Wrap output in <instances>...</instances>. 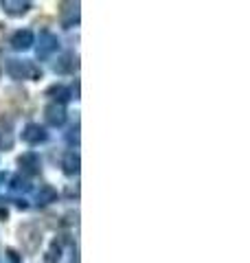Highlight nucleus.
Instances as JSON below:
<instances>
[{
    "mask_svg": "<svg viewBox=\"0 0 250 263\" xmlns=\"http://www.w3.org/2000/svg\"><path fill=\"white\" fill-rule=\"evenodd\" d=\"M0 145L5 147V149H9L13 145V138H11V119H0Z\"/></svg>",
    "mask_w": 250,
    "mask_h": 263,
    "instance_id": "6",
    "label": "nucleus"
},
{
    "mask_svg": "<svg viewBox=\"0 0 250 263\" xmlns=\"http://www.w3.org/2000/svg\"><path fill=\"white\" fill-rule=\"evenodd\" d=\"M20 241L29 252H35L42 243V230L38 224H24L20 228Z\"/></svg>",
    "mask_w": 250,
    "mask_h": 263,
    "instance_id": "1",
    "label": "nucleus"
},
{
    "mask_svg": "<svg viewBox=\"0 0 250 263\" xmlns=\"http://www.w3.org/2000/svg\"><path fill=\"white\" fill-rule=\"evenodd\" d=\"M40 44L42 46H38V57H48L57 48V37L44 31V33H42V42Z\"/></svg>",
    "mask_w": 250,
    "mask_h": 263,
    "instance_id": "5",
    "label": "nucleus"
},
{
    "mask_svg": "<svg viewBox=\"0 0 250 263\" xmlns=\"http://www.w3.org/2000/svg\"><path fill=\"white\" fill-rule=\"evenodd\" d=\"M44 114H46V123H48V125H53V127L62 125V123H64V119H66V114H64V108H62V105H57V103H51V105H46Z\"/></svg>",
    "mask_w": 250,
    "mask_h": 263,
    "instance_id": "4",
    "label": "nucleus"
},
{
    "mask_svg": "<svg viewBox=\"0 0 250 263\" xmlns=\"http://www.w3.org/2000/svg\"><path fill=\"white\" fill-rule=\"evenodd\" d=\"M55 259H60V246H57V241L53 243L51 252H48V257H46V263H55Z\"/></svg>",
    "mask_w": 250,
    "mask_h": 263,
    "instance_id": "13",
    "label": "nucleus"
},
{
    "mask_svg": "<svg viewBox=\"0 0 250 263\" xmlns=\"http://www.w3.org/2000/svg\"><path fill=\"white\" fill-rule=\"evenodd\" d=\"M29 3H20V0H5L3 3V9L7 13H11V15H22V13H27L29 11Z\"/></svg>",
    "mask_w": 250,
    "mask_h": 263,
    "instance_id": "7",
    "label": "nucleus"
},
{
    "mask_svg": "<svg viewBox=\"0 0 250 263\" xmlns=\"http://www.w3.org/2000/svg\"><path fill=\"white\" fill-rule=\"evenodd\" d=\"M48 95H55V99H60V101H66V99H68V90H66L64 86H53L51 90H48Z\"/></svg>",
    "mask_w": 250,
    "mask_h": 263,
    "instance_id": "12",
    "label": "nucleus"
},
{
    "mask_svg": "<svg viewBox=\"0 0 250 263\" xmlns=\"http://www.w3.org/2000/svg\"><path fill=\"white\" fill-rule=\"evenodd\" d=\"M22 138H24V141H27L29 145H38V143H42V141L46 138V132L42 129L40 125H35V123H31V125L24 127Z\"/></svg>",
    "mask_w": 250,
    "mask_h": 263,
    "instance_id": "3",
    "label": "nucleus"
},
{
    "mask_svg": "<svg viewBox=\"0 0 250 263\" xmlns=\"http://www.w3.org/2000/svg\"><path fill=\"white\" fill-rule=\"evenodd\" d=\"M31 42H33V33L27 31V29H24V31H18V33H15V35L11 37L13 48H18V51H20V48H29Z\"/></svg>",
    "mask_w": 250,
    "mask_h": 263,
    "instance_id": "8",
    "label": "nucleus"
},
{
    "mask_svg": "<svg viewBox=\"0 0 250 263\" xmlns=\"http://www.w3.org/2000/svg\"><path fill=\"white\" fill-rule=\"evenodd\" d=\"M20 167L27 171V174H35V171H38V158H35V154H24L22 158H20Z\"/></svg>",
    "mask_w": 250,
    "mask_h": 263,
    "instance_id": "10",
    "label": "nucleus"
},
{
    "mask_svg": "<svg viewBox=\"0 0 250 263\" xmlns=\"http://www.w3.org/2000/svg\"><path fill=\"white\" fill-rule=\"evenodd\" d=\"M57 197V193H55V189L53 186H48V184H44L40 189V193H38V200H40V204H51L53 200Z\"/></svg>",
    "mask_w": 250,
    "mask_h": 263,
    "instance_id": "11",
    "label": "nucleus"
},
{
    "mask_svg": "<svg viewBox=\"0 0 250 263\" xmlns=\"http://www.w3.org/2000/svg\"><path fill=\"white\" fill-rule=\"evenodd\" d=\"M7 70H9V75L13 79H27L35 72L29 62H20V60H11L9 64H7Z\"/></svg>",
    "mask_w": 250,
    "mask_h": 263,
    "instance_id": "2",
    "label": "nucleus"
},
{
    "mask_svg": "<svg viewBox=\"0 0 250 263\" xmlns=\"http://www.w3.org/2000/svg\"><path fill=\"white\" fill-rule=\"evenodd\" d=\"M64 171L68 176H73V174H77L79 171V158H77V154H66V158H64Z\"/></svg>",
    "mask_w": 250,
    "mask_h": 263,
    "instance_id": "9",
    "label": "nucleus"
}]
</instances>
